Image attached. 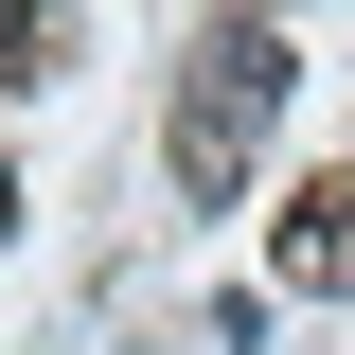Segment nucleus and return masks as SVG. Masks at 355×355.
<instances>
[{
    "label": "nucleus",
    "mask_w": 355,
    "mask_h": 355,
    "mask_svg": "<svg viewBox=\"0 0 355 355\" xmlns=\"http://www.w3.org/2000/svg\"><path fill=\"white\" fill-rule=\"evenodd\" d=\"M284 71H302V53L266 36V18H214V36H196V89H178V196H249V142H266V107H284Z\"/></svg>",
    "instance_id": "obj_1"
},
{
    "label": "nucleus",
    "mask_w": 355,
    "mask_h": 355,
    "mask_svg": "<svg viewBox=\"0 0 355 355\" xmlns=\"http://www.w3.org/2000/svg\"><path fill=\"white\" fill-rule=\"evenodd\" d=\"M284 284H355V196H320V231L284 249Z\"/></svg>",
    "instance_id": "obj_2"
}]
</instances>
